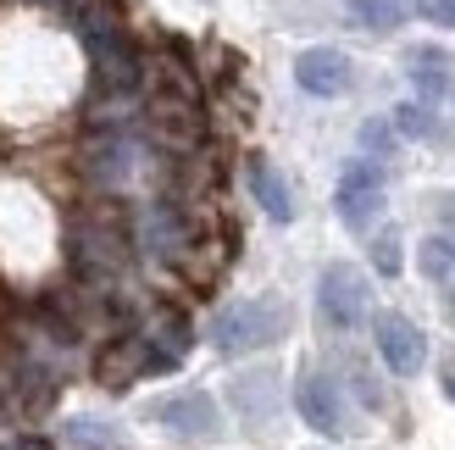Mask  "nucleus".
Instances as JSON below:
<instances>
[{
	"label": "nucleus",
	"instance_id": "14",
	"mask_svg": "<svg viewBox=\"0 0 455 450\" xmlns=\"http://www.w3.org/2000/svg\"><path fill=\"white\" fill-rule=\"evenodd\" d=\"M389 123H395V133H400V140H422V145H427V140H434V145L444 140V123L434 117V106H422V100H405V106H395V117H389Z\"/></svg>",
	"mask_w": 455,
	"mask_h": 450
},
{
	"label": "nucleus",
	"instance_id": "2",
	"mask_svg": "<svg viewBox=\"0 0 455 450\" xmlns=\"http://www.w3.org/2000/svg\"><path fill=\"white\" fill-rule=\"evenodd\" d=\"M367 306H372V289H367V273L350 261H328L323 278H316V311H323V323L350 333L367 323Z\"/></svg>",
	"mask_w": 455,
	"mask_h": 450
},
{
	"label": "nucleus",
	"instance_id": "15",
	"mask_svg": "<svg viewBox=\"0 0 455 450\" xmlns=\"http://www.w3.org/2000/svg\"><path fill=\"white\" fill-rule=\"evenodd\" d=\"M395 150H400L395 123H383V117H367V123H361V156H367V162H383V156H395Z\"/></svg>",
	"mask_w": 455,
	"mask_h": 450
},
{
	"label": "nucleus",
	"instance_id": "8",
	"mask_svg": "<svg viewBox=\"0 0 455 450\" xmlns=\"http://www.w3.org/2000/svg\"><path fill=\"white\" fill-rule=\"evenodd\" d=\"M156 367H172V356L156 345L150 333H128V340H117V345L100 356V384L123 390V384H133V378H145Z\"/></svg>",
	"mask_w": 455,
	"mask_h": 450
},
{
	"label": "nucleus",
	"instance_id": "21",
	"mask_svg": "<svg viewBox=\"0 0 455 450\" xmlns=\"http://www.w3.org/2000/svg\"><path fill=\"white\" fill-rule=\"evenodd\" d=\"M0 450H44L39 439H17V445H0Z\"/></svg>",
	"mask_w": 455,
	"mask_h": 450
},
{
	"label": "nucleus",
	"instance_id": "10",
	"mask_svg": "<svg viewBox=\"0 0 455 450\" xmlns=\"http://www.w3.org/2000/svg\"><path fill=\"white\" fill-rule=\"evenodd\" d=\"M244 178H250V195H256V206H261L272 222H294V184H289L278 167L261 162V156H250Z\"/></svg>",
	"mask_w": 455,
	"mask_h": 450
},
{
	"label": "nucleus",
	"instance_id": "9",
	"mask_svg": "<svg viewBox=\"0 0 455 450\" xmlns=\"http://www.w3.org/2000/svg\"><path fill=\"white\" fill-rule=\"evenodd\" d=\"M283 378L272 373V367H256V373H239L234 384H228V400H234V412L244 417V422H256V429H267L272 417H278V406H283Z\"/></svg>",
	"mask_w": 455,
	"mask_h": 450
},
{
	"label": "nucleus",
	"instance_id": "6",
	"mask_svg": "<svg viewBox=\"0 0 455 450\" xmlns=\"http://www.w3.org/2000/svg\"><path fill=\"white\" fill-rule=\"evenodd\" d=\"M372 340H378L383 367H389L395 378H417L427 367V333L411 317H400V311H378V317H372Z\"/></svg>",
	"mask_w": 455,
	"mask_h": 450
},
{
	"label": "nucleus",
	"instance_id": "19",
	"mask_svg": "<svg viewBox=\"0 0 455 450\" xmlns=\"http://www.w3.org/2000/svg\"><path fill=\"white\" fill-rule=\"evenodd\" d=\"M417 12L427 22H439V28H455V0H417Z\"/></svg>",
	"mask_w": 455,
	"mask_h": 450
},
{
	"label": "nucleus",
	"instance_id": "20",
	"mask_svg": "<svg viewBox=\"0 0 455 450\" xmlns=\"http://www.w3.org/2000/svg\"><path fill=\"white\" fill-rule=\"evenodd\" d=\"M434 206H439V217L455 229V195H434Z\"/></svg>",
	"mask_w": 455,
	"mask_h": 450
},
{
	"label": "nucleus",
	"instance_id": "1",
	"mask_svg": "<svg viewBox=\"0 0 455 450\" xmlns=\"http://www.w3.org/2000/svg\"><path fill=\"white\" fill-rule=\"evenodd\" d=\"M289 333V306L278 295H261V301H234L222 306L217 317L206 323V340L222 356H244V350H267Z\"/></svg>",
	"mask_w": 455,
	"mask_h": 450
},
{
	"label": "nucleus",
	"instance_id": "22",
	"mask_svg": "<svg viewBox=\"0 0 455 450\" xmlns=\"http://www.w3.org/2000/svg\"><path fill=\"white\" fill-rule=\"evenodd\" d=\"M444 395H450V400H455V367H450V373H444Z\"/></svg>",
	"mask_w": 455,
	"mask_h": 450
},
{
	"label": "nucleus",
	"instance_id": "13",
	"mask_svg": "<svg viewBox=\"0 0 455 450\" xmlns=\"http://www.w3.org/2000/svg\"><path fill=\"white\" fill-rule=\"evenodd\" d=\"M345 12L355 17V28H372V34H395L411 17L405 0H345Z\"/></svg>",
	"mask_w": 455,
	"mask_h": 450
},
{
	"label": "nucleus",
	"instance_id": "5",
	"mask_svg": "<svg viewBox=\"0 0 455 450\" xmlns=\"http://www.w3.org/2000/svg\"><path fill=\"white\" fill-rule=\"evenodd\" d=\"M294 412H300L316 434H328V439L350 434V406H345V390H339V378L316 373V367H306L300 378H294Z\"/></svg>",
	"mask_w": 455,
	"mask_h": 450
},
{
	"label": "nucleus",
	"instance_id": "17",
	"mask_svg": "<svg viewBox=\"0 0 455 450\" xmlns=\"http://www.w3.org/2000/svg\"><path fill=\"white\" fill-rule=\"evenodd\" d=\"M372 267H378L383 278H395V273H400V234H395V229L372 234Z\"/></svg>",
	"mask_w": 455,
	"mask_h": 450
},
{
	"label": "nucleus",
	"instance_id": "11",
	"mask_svg": "<svg viewBox=\"0 0 455 450\" xmlns=\"http://www.w3.org/2000/svg\"><path fill=\"white\" fill-rule=\"evenodd\" d=\"M417 267H422V278L455 306V239H450V234H427V239L417 245Z\"/></svg>",
	"mask_w": 455,
	"mask_h": 450
},
{
	"label": "nucleus",
	"instance_id": "3",
	"mask_svg": "<svg viewBox=\"0 0 455 450\" xmlns=\"http://www.w3.org/2000/svg\"><path fill=\"white\" fill-rule=\"evenodd\" d=\"M333 212H339V222H345L350 234H372V222L383 217V173H378V162H367V156L345 162L339 189H333Z\"/></svg>",
	"mask_w": 455,
	"mask_h": 450
},
{
	"label": "nucleus",
	"instance_id": "12",
	"mask_svg": "<svg viewBox=\"0 0 455 450\" xmlns=\"http://www.w3.org/2000/svg\"><path fill=\"white\" fill-rule=\"evenodd\" d=\"M405 61H411V89L434 106L439 95H450V73H444V51H434V44H411L405 51Z\"/></svg>",
	"mask_w": 455,
	"mask_h": 450
},
{
	"label": "nucleus",
	"instance_id": "4",
	"mask_svg": "<svg viewBox=\"0 0 455 450\" xmlns=\"http://www.w3.org/2000/svg\"><path fill=\"white\" fill-rule=\"evenodd\" d=\"M150 422H162L167 434L178 439H217L222 434V412H217V400L206 390H178V395H162V400H150Z\"/></svg>",
	"mask_w": 455,
	"mask_h": 450
},
{
	"label": "nucleus",
	"instance_id": "18",
	"mask_svg": "<svg viewBox=\"0 0 455 450\" xmlns=\"http://www.w3.org/2000/svg\"><path fill=\"white\" fill-rule=\"evenodd\" d=\"M350 390H355L361 400H367L372 412H383V390H378V378H372L367 367H361V362H350Z\"/></svg>",
	"mask_w": 455,
	"mask_h": 450
},
{
	"label": "nucleus",
	"instance_id": "16",
	"mask_svg": "<svg viewBox=\"0 0 455 450\" xmlns=\"http://www.w3.org/2000/svg\"><path fill=\"white\" fill-rule=\"evenodd\" d=\"M61 434L73 445H123V434L111 429V422H100V417H67Z\"/></svg>",
	"mask_w": 455,
	"mask_h": 450
},
{
	"label": "nucleus",
	"instance_id": "7",
	"mask_svg": "<svg viewBox=\"0 0 455 450\" xmlns=\"http://www.w3.org/2000/svg\"><path fill=\"white\" fill-rule=\"evenodd\" d=\"M294 84H300L306 95H316V100H333V95H345L355 84V67H350V56L339 51V44H311V51L294 56Z\"/></svg>",
	"mask_w": 455,
	"mask_h": 450
}]
</instances>
